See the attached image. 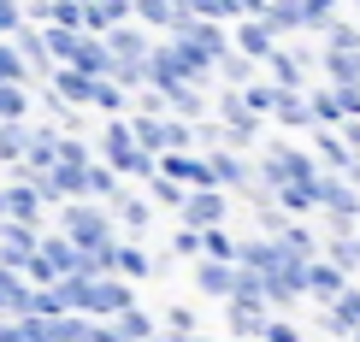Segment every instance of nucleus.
<instances>
[{"label": "nucleus", "mask_w": 360, "mask_h": 342, "mask_svg": "<svg viewBox=\"0 0 360 342\" xmlns=\"http://www.w3.org/2000/svg\"><path fill=\"white\" fill-rule=\"evenodd\" d=\"M248 159H254V177H260L266 195H278V189H295V183H313V177H319L313 154H307L302 142H290V136H266Z\"/></svg>", "instance_id": "nucleus-1"}, {"label": "nucleus", "mask_w": 360, "mask_h": 342, "mask_svg": "<svg viewBox=\"0 0 360 342\" xmlns=\"http://www.w3.org/2000/svg\"><path fill=\"white\" fill-rule=\"evenodd\" d=\"M260 77L272 88H283V95H307L313 88V48L307 41H278V48L260 59Z\"/></svg>", "instance_id": "nucleus-2"}, {"label": "nucleus", "mask_w": 360, "mask_h": 342, "mask_svg": "<svg viewBox=\"0 0 360 342\" xmlns=\"http://www.w3.org/2000/svg\"><path fill=\"white\" fill-rule=\"evenodd\" d=\"M59 225H65V242H77V248L112 242V213H107L101 201H65V213H59Z\"/></svg>", "instance_id": "nucleus-3"}, {"label": "nucleus", "mask_w": 360, "mask_h": 342, "mask_svg": "<svg viewBox=\"0 0 360 342\" xmlns=\"http://www.w3.org/2000/svg\"><path fill=\"white\" fill-rule=\"evenodd\" d=\"M101 41H107V53H112V71H130V65H148V53H154L160 36H148L142 24H118Z\"/></svg>", "instance_id": "nucleus-4"}, {"label": "nucleus", "mask_w": 360, "mask_h": 342, "mask_svg": "<svg viewBox=\"0 0 360 342\" xmlns=\"http://www.w3.org/2000/svg\"><path fill=\"white\" fill-rule=\"evenodd\" d=\"M177 213L189 218L195 236H201V230H219V225H224V195H219V189H189Z\"/></svg>", "instance_id": "nucleus-5"}, {"label": "nucleus", "mask_w": 360, "mask_h": 342, "mask_svg": "<svg viewBox=\"0 0 360 342\" xmlns=\"http://www.w3.org/2000/svg\"><path fill=\"white\" fill-rule=\"evenodd\" d=\"M166 118H184V124H201V118H213V95L207 88H189V83H177V88H166Z\"/></svg>", "instance_id": "nucleus-6"}, {"label": "nucleus", "mask_w": 360, "mask_h": 342, "mask_svg": "<svg viewBox=\"0 0 360 342\" xmlns=\"http://www.w3.org/2000/svg\"><path fill=\"white\" fill-rule=\"evenodd\" d=\"M65 71H77V77H107L112 71V53H107V41L101 36H77V48H71V59H65Z\"/></svg>", "instance_id": "nucleus-7"}, {"label": "nucleus", "mask_w": 360, "mask_h": 342, "mask_svg": "<svg viewBox=\"0 0 360 342\" xmlns=\"http://www.w3.org/2000/svg\"><path fill=\"white\" fill-rule=\"evenodd\" d=\"M272 48H278V41H272V29H266L260 18H236V24H231V53H243V59L260 65Z\"/></svg>", "instance_id": "nucleus-8"}, {"label": "nucleus", "mask_w": 360, "mask_h": 342, "mask_svg": "<svg viewBox=\"0 0 360 342\" xmlns=\"http://www.w3.org/2000/svg\"><path fill=\"white\" fill-rule=\"evenodd\" d=\"M313 71L325 88H360V53H313Z\"/></svg>", "instance_id": "nucleus-9"}, {"label": "nucleus", "mask_w": 360, "mask_h": 342, "mask_svg": "<svg viewBox=\"0 0 360 342\" xmlns=\"http://www.w3.org/2000/svg\"><path fill=\"white\" fill-rule=\"evenodd\" d=\"M6 218L12 225H30V230L41 225V195H36V183L18 177V171H12V189H6Z\"/></svg>", "instance_id": "nucleus-10"}, {"label": "nucleus", "mask_w": 360, "mask_h": 342, "mask_svg": "<svg viewBox=\"0 0 360 342\" xmlns=\"http://www.w3.org/2000/svg\"><path fill=\"white\" fill-rule=\"evenodd\" d=\"M260 24L272 29V41H302V0H266Z\"/></svg>", "instance_id": "nucleus-11"}, {"label": "nucleus", "mask_w": 360, "mask_h": 342, "mask_svg": "<svg viewBox=\"0 0 360 342\" xmlns=\"http://www.w3.org/2000/svg\"><path fill=\"white\" fill-rule=\"evenodd\" d=\"M154 171L166 177V183H177V189H207V177H201V154H160V159H154Z\"/></svg>", "instance_id": "nucleus-12"}, {"label": "nucleus", "mask_w": 360, "mask_h": 342, "mask_svg": "<svg viewBox=\"0 0 360 342\" xmlns=\"http://www.w3.org/2000/svg\"><path fill=\"white\" fill-rule=\"evenodd\" d=\"M118 24H130V0H89L83 6V36H107Z\"/></svg>", "instance_id": "nucleus-13"}, {"label": "nucleus", "mask_w": 360, "mask_h": 342, "mask_svg": "<svg viewBox=\"0 0 360 342\" xmlns=\"http://www.w3.org/2000/svg\"><path fill=\"white\" fill-rule=\"evenodd\" d=\"M254 77H260V65H254V59H243V53L213 59V88H231V95H243Z\"/></svg>", "instance_id": "nucleus-14"}, {"label": "nucleus", "mask_w": 360, "mask_h": 342, "mask_svg": "<svg viewBox=\"0 0 360 342\" xmlns=\"http://www.w3.org/2000/svg\"><path fill=\"white\" fill-rule=\"evenodd\" d=\"M313 41H319V53H360V24L349 18V12H337Z\"/></svg>", "instance_id": "nucleus-15"}, {"label": "nucleus", "mask_w": 360, "mask_h": 342, "mask_svg": "<svg viewBox=\"0 0 360 342\" xmlns=\"http://www.w3.org/2000/svg\"><path fill=\"white\" fill-rule=\"evenodd\" d=\"M266 124H278V130H313V107H307V95H283L278 88V107H272V118H266Z\"/></svg>", "instance_id": "nucleus-16"}, {"label": "nucleus", "mask_w": 360, "mask_h": 342, "mask_svg": "<svg viewBox=\"0 0 360 342\" xmlns=\"http://www.w3.org/2000/svg\"><path fill=\"white\" fill-rule=\"evenodd\" d=\"M177 18V0H130V24H142L148 36H166Z\"/></svg>", "instance_id": "nucleus-17"}, {"label": "nucleus", "mask_w": 360, "mask_h": 342, "mask_svg": "<svg viewBox=\"0 0 360 342\" xmlns=\"http://www.w3.org/2000/svg\"><path fill=\"white\" fill-rule=\"evenodd\" d=\"M30 107H36L30 83H0V124H30Z\"/></svg>", "instance_id": "nucleus-18"}, {"label": "nucleus", "mask_w": 360, "mask_h": 342, "mask_svg": "<svg viewBox=\"0 0 360 342\" xmlns=\"http://www.w3.org/2000/svg\"><path fill=\"white\" fill-rule=\"evenodd\" d=\"M89 107H95L101 118H124V112H130V95H124L112 77H95V83H89Z\"/></svg>", "instance_id": "nucleus-19"}, {"label": "nucleus", "mask_w": 360, "mask_h": 342, "mask_svg": "<svg viewBox=\"0 0 360 342\" xmlns=\"http://www.w3.org/2000/svg\"><path fill=\"white\" fill-rule=\"evenodd\" d=\"M48 88H53L59 107H89V77H77V71H65V65H53Z\"/></svg>", "instance_id": "nucleus-20"}, {"label": "nucleus", "mask_w": 360, "mask_h": 342, "mask_svg": "<svg viewBox=\"0 0 360 342\" xmlns=\"http://www.w3.org/2000/svg\"><path fill=\"white\" fill-rule=\"evenodd\" d=\"M124 124H130V136H136L142 154H154V159L166 154V118H136V112H130Z\"/></svg>", "instance_id": "nucleus-21"}, {"label": "nucleus", "mask_w": 360, "mask_h": 342, "mask_svg": "<svg viewBox=\"0 0 360 342\" xmlns=\"http://www.w3.org/2000/svg\"><path fill=\"white\" fill-rule=\"evenodd\" d=\"M236 100H243V112H248V118H260V124H266V118H272V107H278V88L266 83V77H254Z\"/></svg>", "instance_id": "nucleus-22"}, {"label": "nucleus", "mask_w": 360, "mask_h": 342, "mask_svg": "<svg viewBox=\"0 0 360 342\" xmlns=\"http://www.w3.org/2000/svg\"><path fill=\"white\" fill-rule=\"evenodd\" d=\"M0 242H6V260H30V254H36V230L12 225V218H0Z\"/></svg>", "instance_id": "nucleus-23"}, {"label": "nucleus", "mask_w": 360, "mask_h": 342, "mask_svg": "<svg viewBox=\"0 0 360 342\" xmlns=\"http://www.w3.org/2000/svg\"><path fill=\"white\" fill-rule=\"evenodd\" d=\"M71 260H77V254H71L65 236H48V242H41V254H36V272H41V277H48V272H65Z\"/></svg>", "instance_id": "nucleus-24"}, {"label": "nucleus", "mask_w": 360, "mask_h": 342, "mask_svg": "<svg viewBox=\"0 0 360 342\" xmlns=\"http://www.w3.org/2000/svg\"><path fill=\"white\" fill-rule=\"evenodd\" d=\"M177 6H184L189 18H207V24H224V29L236 24V12H231V0H177Z\"/></svg>", "instance_id": "nucleus-25"}, {"label": "nucleus", "mask_w": 360, "mask_h": 342, "mask_svg": "<svg viewBox=\"0 0 360 342\" xmlns=\"http://www.w3.org/2000/svg\"><path fill=\"white\" fill-rule=\"evenodd\" d=\"M24 142L30 124H0V166H24Z\"/></svg>", "instance_id": "nucleus-26"}, {"label": "nucleus", "mask_w": 360, "mask_h": 342, "mask_svg": "<svg viewBox=\"0 0 360 342\" xmlns=\"http://www.w3.org/2000/svg\"><path fill=\"white\" fill-rule=\"evenodd\" d=\"M112 213L124 218V230H130V236H142V230H148V218H154V213H148V201H136V195H118V201H112Z\"/></svg>", "instance_id": "nucleus-27"}, {"label": "nucleus", "mask_w": 360, "mask_h": 342, "mask_svg": "<svg viewBox=\"0 0 360 342\" xmlns=\"http://www.w3.org/2000/svg\"><path fill=\"white\" fill-rule=\"evenodd\" d=\"M313 183H319V177H313ZM313 183L278 189V213H283V218H290V213H313V206H319V201H313Z\"/></svg>", "instance_id": "nucleus-28"}, {"label": "nucleus", "mask_w": 360, "mask_h": 342, "mask_svg": "<svg viewBox=\"0 0 360 342\" xmlns=\"http://www.w3.org/2000/svg\"><path fill=\"white\" fill-rule=\"evenodd\" d=\"M254 225H260L266 236H283V225H290V218L278 213V201H254Z\"/></svg>", "instance_id": "nucleus-29"}, {"label": "nucleus", "mask_w": 360, "mask_h": 342, "mask_svg": "<svg viewBox=\"0 0 360 342\" xmlns=\"http://www.w3.org/2000/svg\"><path fill=\"white\" fill-rule=\"evenodd\" d=\"M148 195H154L160 206H184V195H189V189H177V183H166V177L154 171V177H148Z\"/></svg>", "instance_id": "nucleus-30"}, {"label": "nucleus", "mask_w": 360, "mask_h": 342, "mask_svg": "<svg viewBox=\"0 0 360 342\" xmlns=\"http://www.w3.org/2000/svg\"><path fill=\"white\" fill-rule=\"evenodd\" d=\"M201 242H207V254H213V265L236 254V242H231V236H224V230H201Z\"/></svg>", "instance_id": "nucleus-31"}, {"label": "nucleus", "mask_w": 360, "mask_h": 342, "mask_svg": "<svg viewBox=\"0 0 360 342\" xmlns=\"http://www.w3.org/2000/svg\"><path fill=\"white\" fill-rule=\"evenodd\" d=\"M18 24H24V0H0V41H6Z\"/></svg>", "instance_id": "nucleus-32"}, {"label": "nucleus", "mask_w": 360, "mask_h": 342, "mask_svg": "<svg viewBox=\"0 0 360 342\" xmlns=\"http://www.w3.org/2000/svg\"><path fill=\"white\" fill-rule=\"evenodd\" d=\"M331 100H337L342 118H360V88H331Z\"/></svg>", "instance_id": "nucleus-33"}, {"label": "nucleus", "mask_w": 360, "mask_h": 342, "mask_svg": "<svg viewBox=\"0 0 360 342\" xmlns=\"http://www.w3.org/2000/svg\"><path fill=\"white\" fill-rule=\"evenodd\" d=\"M337 142H342V147H349V154L360 159V118H342V124H337Z\"/></svg>", "instance_id": "nucleus-34"}, {"label": "nucleus", "mask_w": 360, "mask_h": 342, "mask_svg": "<svg viewBox=\"0 0 360 342\" xmlns=\"http://www.w3.org/2000/svg\"><path fill=\"white\" fill-rule=\"evenodd\" d=\"M201 289H231V272L224 265H201Z\"/></svg>", "instance_id": "nucleus-35"}, {"label": "nucleus", "mask_w": 360, "mask_h": 342, "mask_svg": "<svg viewBox=\"0 0 360 342\" xmlns=\"http://www.w3.org/2000/svg\"><path fill=\"white\" fill-rule=\"evenodd\" d=\"M331 260H337V265H354V260H360V242H337Z\"/></svg>", "instance_id": "nucleus-36"}, {"label": "nucleus", "mask_w": 360, "mask_h": 342, "mask_svg": "<svg viewBox=\"0 0 360 342\" xmlns=\"http://www.w3.org/2000/svg\"><path fill=\"white\" fill-rule=\"evenodd\" d=\"M231 12H236V18H260L266 0H231Z\"/></svg>", "instance_id": "nucleus-37"}, {"label": "nucleus", "mask_w": 360, "mask_h": 342, "mask_svg": "<svg viewBox=\"0 0 360 342\" xmlns=\"http://www.w3.org/2000/svg\"><path fill=\"white\" fill-rule=\"evenodd\" d=\"M307 284H319V289H337V272H331V265H313V272H307Z\"/></svg>", "instance_id": "nucleus-38"}, {"label": "nucleus", "mask_w": 360, "mask_h": 342, "mask_svg": "<svg viewBox=\"0 0 360 342\" xmlns=\"http://www.w3.org/2000/svg\"><path fill=\"white\" fill-rule=\"evenodd\" d=\"M0 218H6V189H0Z\"/></svg>", "instance_id": "nucleus-39"}, {"label": "nucleus", "mask_w": 360, "mask_h": 342, "mask_svg": "<svg viewBox=\"0 0 360 342\" xmlns=\"http://www.w3.org/2000/svg\"><path fill=\"white\" fill-rule=\"evenodd\" d=\"M354 12H360V0H354ZM354 24H360V18H354Z\"/></svg>", "instance_id": "nucleus-40"}, {"label": "nucleus", "mask_w": 360, "mask_h": 342, "mask_svg": "<svg viewBox=\"0 0 360 342\" xmlns=\"http://www.w3.org/2000/svg\"><path fill=\"white\" fill-rule=\"evenodd\" d=\"M354 225H360V218H354Z\"/></svg>", "instance_id": "nucleus-41"}]
</instances>
